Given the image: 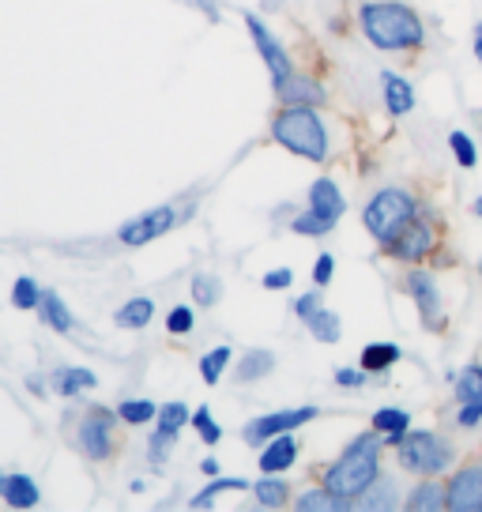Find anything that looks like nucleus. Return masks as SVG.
Masks as SVG:
<instances>
[{"label": "nucleus", "instance_id": "72a5a7b5", "mask_svg": "<svg viewBox=\"0 0 482 512\" xmlns=\"http://www.w3.org/2000/svg\"><path fill=\"white\" fill-rule=\"evenodd\" d=\"M226 490H249V482L245 479H215L211 486H204L189 505H193V509H208L211 501H215V494H226Z\"/></svg>", "mask_w": 482, "mask_h": 512}, {"label": "nucleus", "instance_id": "79ce46f5", "mask_svg": "<svg viewBox=\"0 0 482 512\" xmlns=\"http://www.w3.org/2000/svg\"><path fill=\"white\" fill-rule=\"evenodd\" d=\"M260 283H264V290H287L290 283H294V272H290V268H275V272H268Z\"/></svg>", "mask_w": 482, "mask_h": 512}, {"label": "nucleus", "instance_id": "393cba45", "mask_svg": "<svg viewBox=\"0 0 482 512\" xmlns=\"http://www.w3.org/2000/svg\"><path fill=\"white\" fill-rule=\"evenodd\" d=\"M38 313H42V320H46L57 336H68V332H72V313H68V305L61 302V294L46 290V294H42V305H38Z\"/></svg>", "mask_w": 482, "mask_h": 512}, {"label": "nucleus", "instance_id": "aec40b11", "mask_svg": "<svg viewBox=\"0 0 482 512\" xmlns=\"http://www.w3.org/2000/svg\"><path fill=\"white\" fill-rule=\"evenodd\" d=\"M373 430L385 433V445L400 448L403 437H407V430H411V415L400 411V407H381V411L373 415Z\"/></svg>", "mask_w": 482, "mask_h": 512}, {"label": "nucleus", "instance_id": "37998d69", "mask_svg": "<svg viewBox=\"0 0 482 512\" xmlns=\"http://www.w3.org/2000/svg\"><path fill=\"white\" fill-rule=\"evenodd\" d=\"M479 422H482V411H479V407H460V411H456V426H464V430L479 426Z\"/></svg>", "mask_w": 482, "mask_h": 512}, {"label": "nucleus", "instance_id": "a878e982", "mask_svg": "<svg viewBox=\"0 0 482 512\" xmlns=\"http://www.w3.org/2000/svg\"><path fill=\"white\" fill-rule=\"evenodd\" d=\"M151 317H155V302L151 298H129V302L113 313L117 328H147Z\"/></svg>", "mask_w": 482, "mask_h": 512}, {"label": "nucleus", "instance_id": "f3484780", "mask_svg": "<svg viewBox=\"0 0 482 512\" xmlns=\"http://www.w3.org/2000/svg\"><path fill=\"white\" fill-rule=\"evenodd\" d=\"M407 512H441V509H449V486L445 482H437V479H422L407 494Z\"/></svg>", "mask_w": 482, "mask_h": 512}, {"label": "nucleus", "instance_id": "6e6552de", "mask_svg": "<svg viewBox=\"0 0 482 512\" xmlns=\"http://www.w3.org/2000/svg\"><path fill=\"white\" fill-rule=\"evenodd\" d=\"M434 249H437V230L426 215H415V219H411V223L403 226L400 234L385 245V253L392 256V260H407V264L426 260Z\"/></svg>", "mask_w": 482, "mask_h": 512}, {"label": "nucleus", "instance_id": "4be33fe9", "mask_svg": "<svg viewBox=\"0 0 482 512\" xmlns=\"http://www.w3.org/2000/svg\"><path fill=\"white\" fill-rule=\"evenodd\" d=\"M95 384H98V377L91 373V369H83V366L57 369V373H53V392H57V396H65V400L80 396V392L95 388Z\"/></svg>", "mask_w": 482, "mask_h": 512}, {"label": "nucleus", "instance_id": "1a4fd4ad", "mask_svg": "<svg viewBox=\"0 0 482 512\" xmlns=\"http://www.w3.org/2000/svg\"><path fill=\"white\" fill-rule=\"evenodd\" d=\"M317 418V407H290V411H272V415H260L245 426V441L249 445H268L279 433H294L302 430L306 422Z\"/></svg>", "mask_w": 482, "mask_h": 512}, {"label": "nucleus", "instance_id": "ea45409f", "mask_svg": "<svg viewBox=\"0 0 482 512\" xmlns=\"http://www.w3.org/2000/svg\"><path fill=\"white\" fill-rule=\"evenodd\" d=\"M317 309H321V287L309 290V294H302V298L294 302V313H298V320H309Z\"/></svg>", "mask_w": 482, "mask_h": 512}, {"label": "nucleus", "instance_id": "a18cd8bd", "mask_svg": "<svg viewBox=\"0 0 482 512\" xmlns=\"http://www.w3.org/2000/svg\"><path fill=\"white\" fill-rule=\"evenodd\" d=\"M475 57H479V64H482V23L475 27Z\"/></svg>", "mask_w": 482, "mask_h": 512}, {"label": "nucleus", "instance_id": "0eeeda50", "mask_svg": "<svg viewBox=\"0 0 482 512\" xmlns=\"http://www.w3.org/2000/svg\"><path fill=\"white\" fill-rule=\"evenodd\" d=\"M117 411H87L80 418V426H76V445H80L83 456H91V460H110L113 456V445H117Z\"/></svg>", "mask_w": 482, "mask_h": 512}, {"label": "nucleus", "instance_id": "2eb2a0df", "mask_svg": "<svg viewBox=\"0 0 482 512\" xmlns=\"http://www.w3.org/2000/svg\"><path fill=\"white\" fill-rule=\"evenodd\" d=\"M275 98L283 106H324L328 102L321 83L313 80V76H302V72H294L283 83H275Z\"/></svg>", "mask_w": 482, "mask_h": 512}, {"label": "nucleus", "instance_id": "f8f14e48", "mask_svg": "<svg viewBox=\"0 0 482 512\" xmlns=\"http://www.w3.org/2000/svg\"><path fill=\"white\" fill-rule=\"evenodd\" d=\"M245 27H249V34H253V42H257V53L264 57V64H268V72H272V83H283L287 76H294V64H290L287 49L279 46V38H275L264 23H260L253 12L245 16Z\"/></svg>", "mask_w": 482, "mask_h": 512}, {"label": "nucleus", "instance_id": "e433bc0d", "mask_svg": "<svg viewBox=\"0 0 482 512\" xmlns=\"http://www.w3.org/2000/svg\"><path fill=\"white\" fill-rule=\"evenodd\" d=\"M193 426L200 430V441H204V445H215V441L223 437V426H219V422L211 418L208 407H200V411H196V415H193Z\"/></svg>", "mask_w": 482, "mask_h": 512}, {"label": "nucleus", "instance_id": "412c9836", "mask_svg": "<svg viewBox=\"0 0 482 512\" xmlns=\"http://www.w3.org/2000/svg\"><path fill=\"white\" fill-rule=\"evenodd\" d=\"M294 509L298 512H351L354 501L351 497L332 494V490L324 486V490H306V494L294 501Z\"/></svg>", "mask_w": 482, "mask_h": 512}, {"label": "nucleus", "instance_id": "de8ad7c7", "mask_svg": "<svg viewBox=\"0 0 482 512\" xmlns=\"http://www.w3.org/2000/svg\"><path fill=\"white\" fill-rule=\"evenodd\" d=\"M4 482H8V475H0V497H4Z\"/></svg>", "mask_w": 482, "mask_h": 512}, {"label": "nucleus", "instance_id": "20e7f679", "mask_svg": "<svg viewBox=\"0 0 482 512\" xmlns=\"http://www.w3.org/2000/svg\"><path fill=\"white\" fill-rule=\"evenodd\" d=\"M418 215V204L415 196L407 189H381L373 192V200L366 204V211H362V223H366V230H370L373 241H381V245H388V241L400 234L403 226L411 223Z\"/></svg>", "mask_w": 482, "mask_h": 512}, {"label": "nucleus", "instance_id": "4c0bfd02", "mask_svg": "<svg viewBox=\"0 0 482 512\" xmlns=\"http://www.w3.org/2000/svg\"><path fill=\"white\" fill-rule=\"evenodd\" d=\"M193 309H189V305H174V309H170V317H166V328H170V332H174V336H189V332H193Z\"/></svg>", "mask_w": 482, "mask_h": 512}, {"label": "nucleus", "instance_id": "49530a36", "mask_svg": "<svg viewBox=\"0 0 482 512\" xmlns=\"http://www.w3.org/2000/svg\"><path fill=\"white\" fill-rule=\"evenodd\" d=\"M471 211H475V215H479V219H482V196H479V200H475V204H471Z\"/></svg>", "mask_w": 482, "mask_h": 512}, {"label": "nucleus", "instance_id": "7ed1b4c3", "mask_svg": "<svg viewBox=\"0 0 482 512\" xmlns=\"http://www.w3.org/2000/svg\"><path fill=\"white\" fill-rule=\"evenodd\" d=\"M272 136L290 155H302L309 162L328 159V128L313 106H283L272 121Z\"/></svg>", "mask_w": 482, "mask_h": 512}, {"label": "nucleus", "instance_id": "c03bdc74", "mask_svg": "<svg viewBox=\"0 0 482 512\" xmlns=\"http://www.w3.org/2000/svg\"><path fill=\"white\" fill-rule=\"evenodd\" d=\"M200 471H204L208 479H215V475H219V460H215V456H211V460H204V464H200Z\"/></svg>", "mask_w": 482, "mask_h": 512}, {"label": "nucleus", "instance_id": "9b49d317", "mask_svg": "<svg viewBox=\"0 0 482 512\" xmlns=\"http://www.w3.org/2000/svg\"><path fill=\"white\" fill-rule=\"evenodd\" d=\"M403 290L415 298L418 313H422V324L437 332L441 328V290H437V279L430 272H422V268H411V272L403 275Z\"/></svg>", "mask_w": 482, "mask_h": 512}, {"label": "nucleus", "instance_id": "6ab92c4d", "mask_svg": "<svg viewBox=\"0 0 482 512\" xmlns=\"http://www.w3.org/2000/svg\"><path fill=\"white\" fill-rule=\"evenodd\" d=\"M396 505H400V486H396L392 475H377L370 490L358 497V509L366 512H388L396 509Z\"/></svg>", "mask_w": 482, "mask_h": 512}, {"label": "nucleus", "instance_id": "c85d7f7f", "mask_svg": "<svg viewBox=\"0 0 482 512\" xmlns=\"http://www.w3.org/2000/svg\"><path fill=\"white\" fill-rule=\"evenodd\" d=\"M400 362V347L396 343H370L366 351H362V369L366 373H385Z\"/></svg>", "mask_w": 482, "mask_h": 512}, {"label": "nucleus", "instance_id": "473e14b6", "mask_svg": "<svg viewBox=\"0 0 482 512\" xmlns=\"http://www.w3.org/2000/svg\"><path fill=\"white\" fill-rule=\"evenodd\" d=\"M219 298H223V283H219V275H208V272L196 275L193 279V302L208 309V305H215Z\"/></svg>", "mask_w": 482, "mask_h": 512}, {"label": "nucleus", "instance_id": "09e8293b", "mask_svg": "<svg viewBox=\"0 0 482 512\" xmlns=\"http://www.w3.org/2000/svg\"><path fill=\"white\" fill-rule=\"evenodd\" d=\"M479 275H482V260H479Z\"/></svg>", "mask_w": 482, "mask_h": 512}, {"label": "nucleus", "instance_id": "9d476101", "mask_svg": "<svg viewBox=\"0 0 482 512\" xmlns=\"http://www.w3.org/2000/svg\"><path fill=\"white\" fill-rule=\"evenodd\" d=\"M185 422H189V407L185 403H166L155 415V433H151V445H147V460L155 464V471L166 464V456H170V448H174L177 433H181Z\"/></svg>", "mask_w": 482, "mask_h": 512}, {"label": "nucleus", "instance_id": "c756f323", "mask_svg": "<svg viewBox=\"0 0 482 512\" xmlns=\"http://www.w3.org/2000/svg\"><path fill=\"white\" fill-rule=\"evenodd\" d=\"M253 494H257V505L264 509H283L287 505V482L275 479V475H264L260 482H253Z\"/></svg>", "mask_w": 482, "mask_h": 512}, {"label": "nucleus", "instance_id": "c9c22d12", "mask_svg": "<svg viewBox=\"0 0 482 512\" xmlns=\"http://www.w3.org/2000/svg\"><path fill=\"white\" fill-rule=\"evenodd\" d=\"M449 147H452V155H456V162H460L464 170H471V166L479 162V151H475V140H471L467 132H449Z\"/></svg>", "mask_w": 482, "mask_h": 512}, {"label": "nucleus", "instance_id": "39448f33", "mask_svg": "<svg viewBox=\"0 0 482 512\" xmlns=\"http://www.w3.org/2000/svg\"><path fill=\"white\" fill-rule=\"evenodd\" d=\"M456 460V448L434 430H407L400 445V467L418 479H437Z\"/></svg>", "mask_w": 482, "mask_h": 512}, {"label": "nucleus", "instance_id": "bb28decb", "mask_svg": "<svg viewBox=\"0 0 482 512\" xmlns=\"http://www.w3.org/2000/svg\"><path fill=\"white\" fill-rule=\"evenodd\" d=\"M275 369V354L272 351H245L238 362V381L241 384H253L260 377H268Z\"/></svg>", "mask_w": 482, "mask_h": 512}, {"label": "nucleus", "instance_id": "2f4dec72", "mask_svg": "<svg viewBox=\"0 0 482 512\" xmlns=\"http://www.w3.org/2000/svg\"><path fill=\"white\" fill-rule=\"evenodd\" d=\"M159 415V407L151 400H125V403H117V418L121 422H129V426H147L151 418Z\"/></svg>", "mask_w": 482, "mask_h": 512}, {"label": "nucleus", "instance_id": "a19ab883", "mask_svg": "<svg viewBox=\"0 0 482 512\" xmlns=\"http://www.w3.org/2000/svg\"><path fill=\"white\" fill-rule=\"evenodd\" d=\"M366 369H351V366H343V369H336V384L339 388H362L366 384Z\"/></svg>", "mask_w": 482, "mask_h": 512}, {"label": "nucleus", "instance_id": "5701e85b", "mask_svg": "<svg viewBox=\"0 0 482 512\" xmlns=\"http://www.w3.org/2000/svg\"><path fill=\"white\" fill-rule=\"evenodd\" d=\"M452 384H456V400H460V407H479L482 411V366L479 362L460 369Z\"/></svg>", "mask_w": 482, "mask_h": 512}, {"label": "nucleus", "instance_id": "423d86ee", "mask_svg": "<svg viewBox=\"0 0 482 512\" xmlns=\"http://www.w3.org/2000/svg\"><path fill=\"white\" fill-rule=\"evenodd\" d=\"M343 211H347V200H343V192L332 177H317L313 185H309V211H302L290 230L294 234H302V238H324V234H332L336 223L343 219Z\"/></svg>", "mask_w": 482, "mask_h": 512}, {"label": "nucleus", "instance_id": "4468645a", "mask_svg": "<svg viewBox=\"0 0 482 512\" xmlns=\"http://www.w3.org/2000/svg\"><path fill=\"white\" fill-rule=\"evenodd\" d=\"M445 486H449V512H482V464L460 467Z\"/></svg>", "mask_w": 482, "mask_h": 512}, {"label": "nucleus", "instance_id": "ddd939ff", "mask_svg": "<svg viewBox=\"0 0 482 512\" xmlns=\"http://www.w3.org/2000/svg\"><path fill=\"white\" fill-rule=\"evenodd\" d=\"M177 223V211L174 208H155L140 215V219H132V223L121 226V245H132V249H140V245H151L155 238H162L170 226Z\"/></svg>", "mask_w": 482, "mask_h": 512}, {"label": "nucleus", "instance_id": "b1692460", "mask_svg": "<svg viewBox=\"0 0 482 512\" xmlns=\"http://www.w3.org/2000/svg\"><path fill=\"white\" fill-rule=\"evenodd\" d=\"M4 501L12 509H34L38 505V482L31 475H8V482H4Z\"/></svg>", "mask_w": 482, "mask_h": 512}, {"label": "nucleus", "instance_id": "f257e3e1", "mask_svg": "<svg viewBox=\"0 0 482 512\" xmlns=\"http://www.w3.org/2000/svg\"><path fill=\"white\" fill-rule=\"evenodd\" d=\"M358 23L362 34L370 38V46L396 53V49H418L426 42V27L422 19L400 4V0H370L358 8Z\"/></svg>", "mask_w": 482, "mask_h": 512}, {"label": "nucleus", "instance_id": "58836bf2", "mask_svg": "<svg viewBox=\"0 0 482 512\" xmlns=\"http://www.w3.org/2000/svg\"><path fill=\"white\" fill-rule=\"evenodd\" d=\"M332 275H336V260H332V253H321L317 256V264H313V283L324 290L328 283H332Z\"/></svg>", "mask_w": 482, "mask_h": 512}, {"label": "nucleus", "instance_id": "7c9ffc66", "mask_svg": "<svg viewBox=\"0 0 482 512\" xmlns=\"http://www.w3.org/2000/svg\"><path fill=\"white\" fill-rule=\"evenodd\" d=\"M42 294H46V290L38 287L31 275H19L16 287H12V305H16V309H23V313H34V309L42 305Z\"/></svg>", "mask_w": 482, "mask_h": 512}, {"label": "nucleus", "instance_id": "dca6fc26", "mask_svg": "<svg viewBox=\"0 0 482 512\" xmlns=\"http://www.w3.org/2000/svg\"><path fill=\"white\" fill-rule=\"evenodd\" d=\"M294 460H298V441H294V433H279V437H272V441L264 445V452H260V471H264V475H279V471L294 467Z\"/></svg>", "mask_w": 482, "mask_h": 512}, {"label": "nucleus", "instance_id": "cd10ccee", "mask_svg": "<svg viewBox=\"0 0 482 512\" xmlns=\"http://www.w3.org/2000/svg\"><path fill=\"white\" fill-rule=\"evenodd\" d=\"M306 328L317 343H339V332H343V324H339V317L328 309V305H321V309L306 320Z\"/></svg>", "mask_w": 482, "mask_h": 512}, {"label": "nucleus", "instance_id": "a211bd4d", "mask_svg": "<svg viewBox=\"0 0 482 512\" xmlns=\"http://www.w3.org/2000/svg\"><path fill=\"white\" fill-rule=\"evenodd\" d=\"M381 91H385V110L392 117H403V113L415 110V87L396 76V72H381Z\"/></svg>", "mask_w": 482, "mask_h": 512}, {"label": "nucleus", "instance_id": "f03ea898", "mask_svg": "<svg viewBox=\"0 0 482 512\" xmlns=\"http://www.w3.org/2000/svg\"><path fill=\"white\" fill-rule=\"evenodd\" d=\"M381 445H385V433H358L351 445L343 448L336 464L324 471V486L332 494L358 501L373 486V479L381 475Z\"/></svg>", "mask_w": 482, "mask_h": 512}, {"label": "nucleus", "instance_id": "f704fd0d", "mask_svg": "<svg viewBox=\"0 0 482 512\" xmlns=\"http://www.w3.org/2000/svg\"><path fill=\"white\" fill-rule=\"evenodd\" d=\"M226 362H230V347H215V351H208L204 358H200V377H204L208 384H219Z\"/></svg>", "mask_w": 482, "mask_h": 512}]
</instances>
